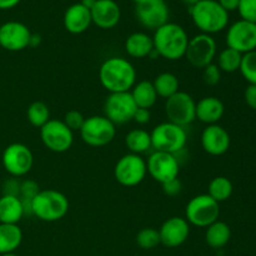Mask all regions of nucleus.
<instances>
[{
  "label": "nucleus",
  "mask_w": 256,
  "mask_h": 256,
  "mask_svg": "<svg viewBox=\"0 0 256 256\" xmlns=\"http://www.w3.org/2000/svg\"><path fill=\"white\" fill-rule=\"evenodd\" d=\"M99 80L109 94L130 92L136 84V70L128 59L119 56L108 58L100 65Z\"/></svg>",
  "instance_id": "obj_1"
},
{
  "label": "nucleus",
  "mask_w": 256,
  "mask_h": 256,
  "mask_svg": "<svg viewBox=\"0 0 256 256\" xmlns=\"http://www.w3.org/2000/svg\"><path fill=\"white\" fill-rule=\"evenodd\" d=\"M152 42L159 56L174 62L185 56L189 36L182 25L166 22L155 30Z\"/></svg>",
  "instance_id": "obj_2"
},
{
  "label": "nucleus",
  "mask_w": 256,
  "mask_h": 256,
  "mask_svg": "<svg viewBox=\"0 0 256 256\" xmlns=\"http://www.w3.org/2000/svg\"><path fill=\"white\" fill-rule=\"evenodd\" d=\"M189 12L192 22L202 34L222 32L229 22V12L222 9L218 0H200L189 8Z\"/></svg>",
  "instance_id": "obj_3"
},
{
  "label": "nucleus",
  "mask_w": 256,
  "mask_h": 256,
  "mask_svg": "<svg viewBox=\"0 0 256 256\" xmlns=\"http://www.w3.org/2000/svg\"><path fill=\"white\" fill-rule=\"evenodd\" d=\"M69 212V200L54 189L40 190L32 202V215L45 222L62 220Z\"/></svg>",
  "instance_id": "obj_4"
},
{
  "label": "nucleus",
  "mask_w": 256,
  "mask_h": 256,
  "mask_svg": "<svg viewBox=\"0 0 256 256\" xmlns=\"http://www.w3.org/2000/svg\"><path fill=\"white\" fill-rule=\"evenodd\" d=\"M150 136L152 146L155 152H169L174 155L182 152L188 142V134L184 128L170 122L156 125L150 132Z\"/></svg>",
  "instance_id": "obj_5"
},
{
  "label": "nucleus",
  "mask_w": 256,
  "mask_h": 256,
  "mask_svg": "<svg viewBox=\"0 0 256 256\" xmlns=\"http://www.w3.org/2000/svg\"><path fill=\"white\" fill-rule=\"evenodd\" d=\"M79 132L85 144L92 148H102L114 140L116 125L104 115H92L85 119Z\"/></svg>",
  "instance_id": "obj_6"
},
{
  "label": "nucleus",
  "mask_w": 256,
  "mask_h": 256,
  "mask_svg": "<svg viewBox=\"0 0 256 256\" xmlns=\"http://www.w3.org/2000/svg\"><path fill=\"white\" fill-rule=\"evenodd\" d=\"M220 204L208 194L192 198L185 208V219L190 225L208 228L219 219Z\"/></svg>",
  "instance_id": "obj_7"
},
{
  "label": "nucleus",
  "mask_w": 256,
  "mask_h": 256,
  "mask_svg": "<svg viewBox=\"0 0 256 256\" xmlns=\"http://www.w3.org/2000/svg\"><path fill=\"white\" fill-rule=\"evenodd\" d=\"M146 174V162L142 159V155L132 154V152L122 155L114 168L115 180L120 185L126 188L139 185L140 182H144Z\"/></svg>",
  "instance_id": "obj_8"
},
{
  "label": "nucleus",
  "mask_w": 256,
  "mask_h": 256,
  "mask_svg": "<svg viewBox=\"0 0 256 256\" xmlns=\"http://www.w3.org/2000/svg\"><path fill=\"white\" fill-rule=\"evenodd\" d=\"M2 166L12 178L25 176L34 165V155L29 146L22 142H12L2 152Z\"/></svg>",
  "instance_id": "obj_9"
},
{
  "label": "nucleus",
  "mask_w": 256,
  "mask_h": 256,
  "mask_svg": "<svg viewBox=\"0 0 256 256\" xmlns=\"http://www.w3.org/2000/svg\"><path fill=\"white\" fill-rule=\"evenodd\" d=\"M40 139L50 152L62 154L72 148L74 132H72L62 120L50 119L44 126L40 128Z\"/></svg>",
  "instance_id": "obj_10"
},
{
  "label": "nucleus",
  "mask_w": 256,
  "mask_h": 256,
  "mask_svg": "<svg viewBox=\"0 0 256 256\" xmlns=\"http://www.w3.org/2000/svg\"><path fill=\"white\" fill-rule=\"evenodd\" d=\"M195 109H196V102L194 98L180 90L165 102V114L168 116V122H174L182 128L196 120Z\"/></svg>",
  "instance_id": "obj_11"
},
{
  "label": "nucleus",
  "mask_w": 256,
  "mask_h": 256,
  "mask_svg": "<svg viewBox=\"0 0 256 256\" xmlns=\"http://www.w3.org/2000/svg\"><path fill=\"white\" fill-rule=\"evenodd\" d=\"M216 52L218 45L214 38L212 35L200 32L189 39L185 58L194 68L204 69L205 66L214 62Z\"/></svg>",
  "instance_id": "obj_12"
},
{
  "label": "nucleus",
  "mask_w": 256,
  "mask_h": 256,
  "mask_svg": "<svg viewBox=\"0 0 256 256\" xmlns=\"http://www.w3.org/2000/svg\"><path fill=\"white\" fill-rule=\"evenodd\" d=\"M136 109L130 92H112L104 102V116L115 125H122L132 122Z\"/></svg>",
  "instance_id": "obj_13"
},
{
  "label": "nucleus",
  "mask_w": 256,
  "mask_h": 256,
  "mask_svg": "<svg viewBox=\"0 0 256 256\" xmlns=\"http://www.w3.org/2000/svg\"><path fill=\"white\" fill-rule=\"evenodd\" d=\"M146 169L148 174L162 185L179 176L180 162L174 154L154 152L148 158Z\"/></svg>",
  "instance_id": "obj_14"
},
{
  "label": "nucleus",
  "mask_w": 256,
  "mask_h": 256,
  "mask_svg": "<svg viewBox=\"0 0 256 256\" xmlns=\"http://www.w3.org/2000/svg\"><path fill=\"white\" fill-rule=\"evenodd\" d=\"M135 15L138 22L150 30L169 22V8L165 0H145L135 6Z\"/></svg>",
  "instance_id": "obj_15"
},
{
  "label": "nucleus",
  "mask_w": 256,
  "mask_h": 256,
  "mask_svg": "<svg viewBox=\"0 0 256 256\" xmlns=\"http://www.w3.org/2000/svg\"><path fill=\"white\" fill-rule=\"evenodd\" d=\"M226 44L228 48L236 50L242 55L254 52L256 50V24L245 20L235 22L228 29Z\"/></svg>",
  "instance_id": "obj_16"
},
{
  "label": "nucleus",
  "mask_w": 256,
  "mask_h": 256,
  "mask_svg": "<svg viewBox=\"0 0 256 256\" xmlns=\"http://www.w3.org/2000/svg\"><path fill=\"white\" fill-rule=\"evenodd\" d=\"M32 32L20 22H6L0 25V46L8 52H22L30 45Z\"/></svg>",
  "instance_id": "obj_17"
},
{
  "label": "nucleus",
  "mask_w": 256,
  "mask_h": 256,
  "mask_svg": "<svg viewBox=\"0 0 256 256\" xmlns=\"http://www.w3.org/2000/svg\"><path fill=\"white\" fill-rule=\"evenodd\" d=\"M159 235L160 244L166 248H178L184 244L189 238L190 224L185 218H169L160 226Z\"/></svg>",
  "instance_id": "obj_18"
},
{
  "label": "nucleus",
  "mask_w": 256,
  "mask_h": 256,
  "mask_svg": "<svg viewBox=\"0 0 256 256\" xmlns=\"http://www.w3.org/2000/svg\"><path fill=\"white\" fill-rule=\"evenodd\" d=\"M200 142L205 152L212 156H220L229 150L232 139L229 132L222 125L212 124L206 125V128L202 130Z\"/></svg>",
  "instance_id": "obj_19"
},
{
  "label": "nucleus",
  "mask_w": 256,
  "mask_h": 256,
  "mask_svg": "<svg viewBox=\"0 0 256 256\" xmlns=\"http://www.w3.org/2000/svg\"><path fill=\"white\" fill-rule=\"evenodd\" d=\"M90 12L92 24L104 30L116 26L122 18V10L114 0H96Z\"/></svg>",
  "instance_id": "obj_20"
},
{
  "label": "nucleus",
  "mask_w": 256,
  "mask_h": 256,
  "mask_svg": "<svg viewBox=\"0 0 256 256\" xmlns=\"http://www.w3.org/2000/svg\"><path fill=\"white\" fill-rule=\"evenodd\" d=\"M62 22H64V28L66 29V32L70 34H82L92 24V12H90V9L84 6L82 2L72 4L65 12Z\"/></svg>",
  "instance_id": "obj_21"
},
{
  "label": "nucleus",
  "mask_w": 256,
  "mask_h": 256,
  "mask_svg": "<svg viewBox=\"0 0 256 256\" xmlns=\"http://www.w3.org/2000/svg\"><path fill=\"white\" fill-rule=\"evenodd\" d=\"M224 112V102L216 96H205L196 102V109H195L196 119L206 125L218 124Z\"/></svg>",
  "instance_id": "obj_22"
},
{
  "label": "nucleus",
  "mask_w": 256,
  "mask_h": 256,
  "mask_svg": "<svg viewBox=\"0 0 256 256\" xmlns=\"http://www.w3.org/2000/svg\"><path fill=\"white\" fill-rule=\"evenodd\" d=\"M125 50L129 56L135 58V59L150 56L154 52L152 36L148 35L146 32H132L125 40Z\"/></svg>",
  "instance_id": "obj_23"
},
{
  "label": "nucleus",
  "mask_w": 256,
  "mask_h": 256,
  "mask_svg": "<svg viewBox=\"0 0 256 256\" xmlns=\"http://www.w3.org/2000/svg\"><path fill=\"white\" fill-rule=\"evenodd\" d=\"M25 215L19 196L2 195L0 198V224H19Z\"/></svg>",
  "instance_id": "obj_24"
},
{
  "label": "nucleus",
  "mask_w": 256,
  "mask_h": 256,
  "mask_svg": "<svg viewBox=\"0 0 256 256\" xmlns=\"http://www.w3.org/2000/svg\"><path fill=\"white\" fill-rule=\"evenodd\" d=\"M22 242V232L18 224H0V255L12 254Z\"/></svg>",
  "instance_id": "obj_25"
},
{
  "label": "nucleus",
  "mask_w": 256,
  "mask_h": 256,
  "mask_svg": "<svg viewBox=\"0 0 256 256\" xmlns=\"http://www.w3.org/2000/svg\"><path fill=\"white\" fill-rule=\"evenodd\" d=\"M132 100H134L135 105L140 109H149L155 105L158 100V94L154 89V85L152 82L148 80H142V82H136L130 90Z\"/></svg>",
  "instance_id": "obj_26"
},
{
  "label": "nucleus",
  "mask_w": 256,
  "mask_h": 256,
  "mask_svg": "<svg viewBox=\"0 0 256 256\" xmlns=\"http://www.w3.org/2000/svg\"><path fill=\"white\" fill-rule=\"evenodd\" d=\"M232 239V229L224 222L216 220L206 228L205 242L212 249H222Z\"/></svg>",
  "instance_id": "obj_27"
},
{
  "label": "nucleus",
  "mask_w": 256,
  "mask_h": 256,
  "mask_svg": "<svg viewBox=\"0 0 256 256\" xmlns=\"http://www.w3.org/2000/svg\"><path fill=\"white\" fill-rule=\"evenodd\" d=\"M125 145L132 154H144L152 148L150 132L144 129L132 130L125 136Z\"/></svg>",
  "instance_id": "obj_28"
},
{
  "label": "nucleus",
  "mask_w": 256,
  "mask_h": 256,
  "mask_svg": "<svg viewBox=\"0 0 256 256\" xmlns=\"http://www.w3.org/2000/svg\"><path fill=\"white\" fill-rule=\"evenodd\" d=\"M152 82L154 85L158 96L164 98L165 100L169 99L170 96H172V95L179 92V79L172 72H162Z\"/></svg>",
  "instance_id": "obj_29"
},
{
  "label": "nucleus",
  "mask_w": 256,
  "mask_h": 256,
  "mask_svg": "<svg viewBox=\"0 0 256 256\" xmlns=\"http://www.w3.org/2000/svg\"><path fill=\"white\" fill-rule=\"evenodd\" d=\"M232 190H234L232 182L226 176H216L209 182L208 195L220 204V202L230 199V196L232 195Z\"/></svg>",
  "instance_id": "obj_30"
},
{
  "label": "nucleus",
  "mask_w": 256,
  "mask_h": 256,
  "mask_svg": "<svg viewBox=\"0 0 256 256\" xmlns=\"http://www.w3.org/2000/svg\"><path fill=\"white\" fill-rule=\"evenodd\" d=\"M242 54L234 49L226 48L218 55V66L222 72H235L240 69Z\"/></svg>",
  "instance_id": "obj_31"
},
{
  "label": "nucleus",
  "mask_w": 256,
  "mask_h": 256,
  "mask_svg": "<svg viewBox=\"0 0 256 256\" xmlns=\"http://www.w3.org/2000/svg\"><path fill=\"white\" fill-rule=\"evenodd\" d=\"M28 122L35 128H42L50 120V110L45 102H32L26 110Z\"/></svg>",
  "instance_id": "obj_32"
},
{
  "label": "nucleus",
  "mask_w": 256,
  "mask_h": 256,
  "mask_svg": "<svg viewBox=\"0 0 256 256\" xmlns=\"http://www.w3.org/2000/svg\"><path fill=\"white\" fill-rule=\"evenodd\" d=\"M136 244L144 250H152L160 244L159 230L154 228H144L136 235Z\"/></svg>",
  "instance_id": "obj_33"
},
{
  "label": "nucleus",
  "mask_w": 256,
  "mask_h": 256,
  "mask_svg": "<svg viewBox=\"0 0 256 256\" xmlns=\"http://www.w3.org/2000/svg\"><path fill=\"white\" fill-rule=\"evenodd\" d=\"M239 70L249 84L256 85V50L242 55Z\"/></svg>",
  "instance_id": "obj_34"
},
{
  "label": "nucleus",
  "mask_w": 256,
  "mask_h": 256,
  "mask_svg": "<svg viewBox=\"0 0 256 256\" xmlns=\"http://www.w3.org/2000/svg\"><path fill=\"white\" fill-rule=\"evenodd\" d=\"M238 12L242 20L256 24V0H240Z\"/></svg>",
  "instance_id": "obj_35"
},
{
  "label": "nucleus",
  "mask_w": 256,
  "mask_h": 256,
  "mask_svg": "<svg viewBox=\"0 0 256 256\" xmlns=\"http://www.w3.org/2000/svg\"><path fill=\"white\" fill-rule=\"evenodd\" d=\"M86 118L78 110H69L66 114L64 115V124L69 128L72 132H80L82 126L84 125V122Z\"/></svg>",
  "instance_id": "obj_36"
},
{
  "label": "nucleus",
  "mask_w": 256,
  "mask_h": 256,
  "mask_svg": "<svg viewBox=\"0 0 256 256\" xmlns=\"http://www.w3.org/2000/svg\"><path fill=\"white\" fill-rule=\"evenodd\" d=\"M220 79H222V70L214 62H212V64H209L202 69V82L206 85L214 86L220 82Z\"/></svg>",
  "instance_id": "obj_37"
},
{
  "label": "nucleus",
  "mask_w": 256,
  "mask_h": 256,
  "mask_svg": "<svg viewBox=\"0 0 256 256\" xmlns=\"http://www.w3.org/2000/svg\"><path fill=\"white\" fill-rule=\"evenodd\" d=\"M162 192L168 195V196H176L180 192H182V184L179 179L170 180V182H165V184L162 185Z\"/></svg>",
  "instance_id": "obj_38"
},
{
  "label": "nucleus",
  "mask_w": 256,
  "mask_h": 256,
  "mask_svg": "<svg viewBox=\"0 0 256 256\" xmlns=\"http://www.w3.org/2000/svg\"><path fill=\"white\" fill-rule=\"evenodd\" d=\"M20 190V182H18L16 178L8 180L4 184V194L2 195H14V196H19Z\"/></svg>",
  "instance_id": "obj_39"
},
{
  "label": "nucleus",
  "mask_w": 256,
  "mask_h": 256,
  "mask_svg": "<svg viewBox=\"0 0 256 256\" xmlns=\"http://www.w3.org/2000/svg\"><path fill=\"white\" fill-rule=\"evenodd\" d=\"M244 98L248 106H249L250 109L256 110V85L249 84V86L245 90Z\"/></svg>",
  "instance_id": "obj_40"
},
{
  "label": "nucleus",
  "mask_w": 256,
  "mask_h": 256,
  "mask_svg": "<svg viewBox=\"0 0 256 256\" xmlns=\"http://www.w3.org/2000/svg\"><path fill=\"white\" fill-rule=\"evenodd\" d=\"M150 118H152V114H150L149 109H140V108H138L132 120H134L136 124L145 125L150 122Z\"/></svg>",
  "instance_id": "obj_41"
},
{
  "label": "nucleus",
  "mask_w": 256,
  "mask_h": 256,
  "mask_svg": "<svg viewBox=\"0 0 256 256\" xmlns=\"http://www.w3.org/2000/svg\"><path fill=\"white\" fill-rule=\"evenodd\" d=\"M218 2L222 5V9H225L228 12H234V10H238L240 0H218Z\"/></svg>",
  "instance_id": "obj_42"
},
{
  "label": "nucleus",
  "mask_w": 256,
  "mask_h": 256,
  "mask_svg": "<svg viewBox=\"0 0 256 256\" xmlns=\"http://www.w3.org/2000/svg\"><path fill=\"white\" fill-rule=\"evenodd\" d=\"M22 0H0V10H9L16 6Z\"/></svg>",
  "instance_id": "obj_43"
},
{
  "label": "nucleus",
  "mask_w": 256,
  "mask_h": 256,
  "mask_svg": "<svg viewBox=\"0 0 256 256\" xmlns=\"http://www.w3.org/2000/svg\"><path fill=\"white\" fill-rule=\"evenodd\" d=\"M42 42V38L38 34H32V38H30V45L29 46H36V45L40 44Z\"/></svg>",
  "instance_id": "obj_44"
},
{
  "label": "nucleus",
  "mask_w": 256,
  "mask_h": 256,
  "mask_svg": "<svg viewBox=\"0 0 256 256\" xmlns=\"http://www.w3.org/2000/svg\"><path fill=\"white\" fill-rule=\"evenodd\" d=\"M95 2H96V0H82V4L84 5V6H86L88 9H92V5L95 4Z\"/></svg>",
  "instance_id": "obj_45"
},
{
  "label": "nucleus",
  "mask_w": 256,
  "mask_h": 256,
  "mask_svg": "<svg viewBox=\"0 0 256 256\" xmlns=\"http://www.w3.org/2000/svg\"><path fill=\"white\" fill-rule=\"evenodd\" d=\"M182 2H184L185 5H188V6L189 8H192V6H194L195 4H196V2H199L200 0H182Z\"/></svg>",
  "instance_id": "obj_46"
},
{
  "label": "nucleus",
  "mask_w": 256,
  "mask_h": 256,
  "mask_svg": "<svg viewBox=\"0 0 256 256\" xmlns=\"http://www.w3.org/2000/svg\"><path fill=\"white\" fill-rule=\"evenodd\" d=\"M132 2H135V5H138V4H140V2H145V0H132Z\"/></svg>",
  "instance_id": "obj_47"
},
{
  "label": "nucleus",
  "mask_w": 256,
  "mask_h": 256,
  "mask_svg": "<svg viewBox=\"0 0 256 256\" xmlns=\"http://www.w3.org/2000/svg\"><path fill=\"white\" fill-rule=\"evenodd\" d=\"M2 256H18V255H15L14 252H12V254H4V255H2Z\"/></svg>",
  "instance_id": "obj_48"
}]
</instances>
